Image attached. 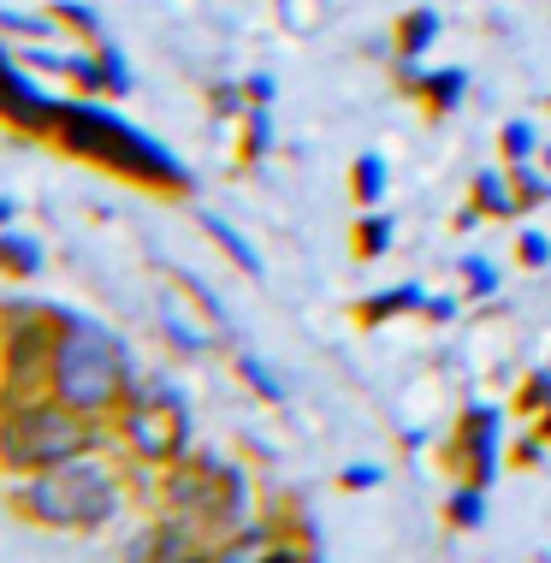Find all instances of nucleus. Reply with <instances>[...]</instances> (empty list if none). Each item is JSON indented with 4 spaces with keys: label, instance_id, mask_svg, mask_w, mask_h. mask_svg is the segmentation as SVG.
Segmentation results:
<instances>
[{
    "label": "nucleus",
    "instance_id": "nucleus-1",
    "mask_svg": "<svg viewBox=\"0 0 551 563\" xmlns=\"http://www.w3.org/2000/svg\"><path fill=\"white\" fill-rule=\"evenodd\" d=\"M71 161H89L113 178H131L143 190H161V196H190V173L173 148H161L155 136H143L131 119H119L113 108L101 101H54V136Z\"/></svg>",
    "mask_w": 551,
    "mask_h": 563
},
{
    "label": "nucleus",
    "instance_id": "nucleus-2",
    "mask_svg": "<svg viewBox=\"0 0 551 563\" xmlns=\"http://www.w3.org/2000/svg\"><path fill=\"white\" fill-rule=\"evenodd\" d=\"M48 391H54V398H66L71 409H84V416H96V421L113 428V416L131 404V391H136V362H131L125 339H119L113 327L78 314V309H59Z\"/></svg>",
    "mask_w": 551,
    "mask_h": 563
},
{
    "label": "nucleus",
    "instance_id": "nucleus-3",
    "mask_svg": "<svg viewBox=\"0 0 551 563\" xmlns=\"http://www.w3.org/2000/svg\"><path fill=\"white\" fill-rule=\"evenodd\" d=\"M119 505H125V486L101 451L71 456L42 475H19L7 486V510L30 528H48V534H96L119 516Z\"/></svg>",
    "mask_w": 551,
    "mask_h": 563
},
{
    "label": "nucleus",
    "instance_id": "nucleus-4",
    "mask_svg": "<svg viewBox=\"0 0 551 563\" xmlns=\"http://www.w3.org/2000/svg\"><path fill=\"white\" fill-rule=\"evenodd\" d=\"M113 428L84 409H71L54 391H36V398H7L0 404V475H42V468H59L71 456H96L107 451Z\"/></svg>",
    "mask_w": 551,
    "mask_h": 563
},
{
    "label": "nucleus",
    "instance_id": "nucleus-5",
    "mask_svg": "<svg viewBox=\"0 0 551 563\" xmlns=\"http://www.w3.org/2000/svg\"><path fill=\"white\" fill-rule=\"evenodd\" d=\"M155 505L208 528L213 540H225L232 528L250 522V475L238 463H225V456L190 445L178 463L155 468Z\"/></svg>",
    "mask_w": 551,
    "mask_h": 563
},
{
    "label": "nucleus",
    "instance_id": "nucleus-6",
    "mask_svg": "<svg viewBox=\"0 0 551 563\" xmlns=\"http://www.w3.org/2000/svg\"><path fill=\"white\" fill-rule=\"evenodd\" d=\"M113 439L125 445L131 463L143 468H166L190 451V409L166 379H136L131 404L113 416Z\"/></svg>",
    "mask_w": 551,
    "mask_h": 563
},
{
    "label": "nucleus",
    "instance_id": "nucleus-7",
    "mask_svg": "<svg viewBox=\"0 0 551 563\" xmlns=\"http://www.w3.org/2000/svg\"><path fill=\"white\" fill-rule=\"evenodd\" d=\"M0 332H7V356H0V404L48 391L59 309H48V302H0Z\"/></svg>",
    "mask_w": 551,
    "mask_h": 563
},
{
    "label": "nucleus",
    "instance_id": "nucleus-8",
    "mask_svg": "<svg viewBox=\"0 0 551 563\" xmlns=\"http://www.w3.org/2000/svg\"><path fill=\"white\" fill-rule=\"evenodd\" d=\"M498 404H463L456 428L445 433L439 445V463L451 468L456 481H474V486H493L498 481Z\"/></svg>",
    "mask_w": 551,
    "mask_h": 563
},
{
    "label": "nucleus",
    "instance_id": "nucleus-9",
    "mask_svg": "<svg viewBox=\"0 0 551 563\" xmlns=\"http://www.w3.org/2000/svg\"><path fill=\"white\" fill-rule=\"evenodd\" d=\"M213 540L208 528L184 522V516L161 510L155 522H143L125 545V563H213Z\"/></svg>",
    "mask_w": 551,
    "mask_h": 563
},
{
    "label": "nucleus",
    "instance_id": "nucleus-10",
    "mask_svg": "<svg viewBox=\"0 0 551 563\" xmlns=\"http://www.w3.org/2000/svg\"><path fill=\"white\" fill-rule=\"evenodd\" d=\"M30 66H48L59 71V78H71L84 89V96H131V71H125V54L119 48H107V42H96V54H24Z\"/></svg>",
    "mask_w": 551,
    "mask_h": 563
},
{
    "label": "nucleus",
    "instance_id": "nucleus-11",
    "mask_svg": "<svg viewBox=\"0 0 551 563\" xmlns=\"http://www.w3.org/2000/svg\"><path fill=\"white\" fill-rule=\"evenodd\" d=\"M213 563H309L285 522H243L213 545Z\"/></svg>",
    "mask_w": 551,
    "mask_h": 563
},
{
    "label": "nucleus",
    "instance_id": "nucleus-12",
    "mask_svg": "<svg viewBox=\"0 0 551 563\" xmlns=\"http://www.w3.org/2000/svg\"><path fill=\"white\" fill-rule=\"evenodd\" d=\"M0 125L24 136H54V96H42L7 54H0Z\"/></svg>",
    "mask_w": 551,
    "mask_h": 563
},
{
    "label": "nucleus",
    "instance_id": "nucleus-13",
    "mask_svg": "<svg viewBox=\"0 0 551 563\" xmlns=\"http://www.w3.org/2000/svg\"><path fill=\"white\" fill-rule=\"evenodd\" d=\"M427 309V291L416 279H404V285H386V291H374V297H362L356 309V327H386V321H397V314H421Z\"/></svg>",
    "mask_w": 551,
    "mask_h": 563
},
{
    "label": "nucleus",
    "instance_id": "nucleus-14",
    "mask_svg": "<svg viewBox=\"0 0 551 563\" xmlns=\"http://www.w3.org/2000/svg\"><path fill=\"white\" fill-rule=\"evenodd\" d=\"M463 96H469V71L463 66H445V71H421V89H416V101L433 119H445L463 108Z\"/></svg>",
    "mask_w": 551,
    "mask_h": 563
},
{
    "label": "nucleus",
    "instance_id": "nucleus-15",
    "mask_svg": "<svg viewBox=\"0 0 551 563\" xmlns=\"http://www.w3.org/2000/svg\"><path fill=\"white\" fill-rule=\"evenodd\" d=\"M469 202L481 208V214H493V220H516L522 214V202H516V185H510V166H486V173H474V190H469Z\"/></svg>",
    "mask_w": 551,
    "mask_h": 563
},
{
    "label": "nucleus",
    "instance_id": "nucleus-16",
    "mask_svg": "<svg viewBox=\"0 0 551 563\" xmlns=\"http://www.w3.org/2000/svg\"><path fill=\"white\" fill-rule=\"evenodd\" d=\"M439 42V12L433 7H409L404 19L392 24V48H397V59H421L427 48Z\"/></svg>",
    "mask_w": 551,
    "mask_h": 563
},
{
    "label": "nucleus",
    "instance_id": "nucleus-17",
    "mask_svg": "<svg viewBox=\"0 0 551 563\" xmlns=\"http://www.w3.org/2000/svg\"><path fill=\"white\" fill-rule=\"evenodd\" d=\"M397 238V220L379 214V208H362V220H350V250H356V262H379V255L392 250Z\"/></svg>",
    "mask_w": 551,
    "mask_h": 563
},
{
    "label": "nucleus",
    "instance_id": "nucleus-18",
    "mask_svg": "<svg viewBox=\"0 0 551 563\" xmlns=\"http://www.w3.org/2000/svg\"><path fill=\"white\" fill-rule=\"evenodd\" d=\"M202 232H208L213 243H220L225 255H232V267H238V273H250V279H262V255H255V243L243 238L232 220H220V214H202Z\"/></svg>",
    "mask_w": 551,
    "mask_h": 563
},
{
    "label": "nucleus",
    "instance_id": "nucleus-19",
    "mask_svg": "<svg viewBox=\"0 0 551 563\" xmlns=\"http://www.w3.org/2000/svg\"><path fill=\"white\" fill-rule=\"evenodd\" d=\"M0 273H7V279H36L42 273V243L30 238V232H0Z\"/></svg>",
    "mask_w": 551,
    "mask_h": 563
},
{
    "label": "nucleus",
    "instance_id": "nucleus-20",
    "mask_svg": "<svg viewBox=\"0 0 551 563\" xmlns=\"http://www.w3.org/2000/svg\"><path fill=\"white\" fill-rule=\"evenodd\" d=\"M445 522L463 528V534H474V528H486V486L474 481H456L445 493Z\"/></svg>",
    "mask_w": 551,
    "mask_h": 563
},
{
    "label": "nucleus",
    "instance_id": "nucleus-21",
    "mask_svg": "<svg viewBox=\"0 0 551 563\" xmlns=\"http://www.w3.org/2000/svg\"><path fill=\"white\" fill-rule=\"evenodd\" d=\"M267 148H273V113L267 108H243L238 113V161L255 166V161H267Z\"/></svg>",
    "mask_w": 551,
    "mask_h": 563
},
{
    "label": "nucleus",
    "instance_id": "nucleus-22",
    "mask_svg": "<svg viewBox=\"0 0 551 563\" xmlns=\"http://www.w3.org/2000/svg\"><path fill=\"white\" fill-rule=\"evenodd\" d=\"M386 185L392 178H386V161L379 155H362L356 166H350V202L356 208H379L386 202Z\"/></svg>",
    "mask_w": 551,
    "mask_h": 563
},
{
    "label": "nucleus",
    "instance_id": "nucleus-23",
    "mask_svg": "<svg viewBox=\"0 0 551 563\" xmlns=\"http://www.w3.org/2000/svg\"><path fill=\"white\" fill-rule=\"evenodd\" d=\"M498 155H504V166L533 161V155H540V131H533L528 119H510V125L498 131Z\"/></svg>",
    "mask_w": 551,
    "mask_h": 563
},
{
    "label": "nucleus",
    "instance_id": "nucleus-24",
    "mask_svg": "<svg viewBox=\"0 0 551 563\" xmlns=\"http://www.w3.org/2000/svg\"><path fill=\"white\" fill-rule=\"evenodd\" d=\"M238 379H243V386H250L262 404H285V386L273 379V368L255 356V350H243V356H238Z\"/></svg>",
    "mask_w": 551,
    "mask_h": 563
},
{
    "label": "nucleus",
    "instance_id": "nucleus-25",
    "mask_svg": "<svg viewBox=\"0 0 551 563\" xmlns=\"http://www.w3.org/2000/svg\"><path fill=\"white\" fill-rule=\"evenodd\" d=\"M510 185H516V202H522V214H528V208H540V202H551V178H540V166H533V161L510 166Z\"/></svg>",
    "mask_w": 551,
    "mask_h": 563
},
{
    "label": "nucleus",
    "instance_id": "nucleus-26",
    "mask_svg": "<svg viewBox=\"0 0 551 563\" xmlns=\"http://www.w3.org/2000/svg\"><path fill=\"white\" fill-rule=\"evenodd\" d=\"M54 12L48 19H36V12H12V7H0V30H12V36H24V42H48L54 36Z\"/></svg>",
    "mask_w": 551,
    "mask_h": 563
},
{
    "label": "nucleus",
    "instance_id": "nucleus-27",
    "mask_svg": "<svg viewBox=\"0 0 551 563\" xmlns=\"http://www.w3.org/2000/svg\"><path fill=\"white\" fill-rule=\"evenodd\" d=\"M54 19L59 24H71L78 36H89V42H101V19L89 7H78V0H54Z\"/></svg>",
    "mask_w": 551,
    "mask_h": 563
},
{
    "label": "nucleus",
    "instance_id": "nucleus-28",
    "mask_svg": "<svg viewBox=\"0 0 551 563\" xmlns=\"http://www.w3.org/2000/svg\"><path fill=\"white\" fill-rule=\"evenodd\" d=\"M463 279H469V297H493L498 291V267L486 255H469L463 262Z\"/></svg>",
    "mask_w": 551,
    "mask_h": 563
},
{
    "label": "nucleus",
    "instance_id": "nucleus-29",
    "mask_svg": "<svg viewBox=\"0 0 551 563\" xmlns=\"http://www.w3.org/2000/svg\"><path fill=\"white\" fill-rule=\"evenodd\" d=\"M379 481H386V468H379V463H350V468H339V486H344V493H374Z\"/></svg>",
    "mask_w": 551,
    "mask_h": 563
},
{
    "label": "nucleus",
    "instance_id": "nucleus-30",
    "mask_svg": "<svg viewBox=\"0 0 551 563\" xmlns=\"http://www.w3.org/2000/svg\"><path fill=\"white\" fill-rule=\"evenodd\" d=\"M516 262H522V267H546L551 262V238L546 232H522V238H516Z\"/></svg>",
    "mask_w": 551,
    "mask_h": 563
},
{
    "label": "nucleus",
    "instance_id": "nucleus-31",
    "mask_svg": "<svg viewBox=\"0 0 551 563\" xmlns=\"http://www.w3.org/2000/svg\"><path fill=\"white\" fill-rule=\"evenodd\" d=\"M208 108L232 119V113H243V108H250V96H243V84H213V89H208Z\"/></svg>",
    "mask_w": 551,
    "mask_h": 563
},
{
    "label": "nucleus",
    "instance_id": "nucleus-32",
    "mask_svg": "<svg viewBox=\"0 0 551 563\" xmlns=\"http://www.w3.org/2000/svg\"><path fill=\"white\" fill-rule=\"evenodd\" d=\"M510 463H516V468H540V463H546V439H540V433H528L522 445L510 451Z\"/></svg>",
    "mask_w": 551,
    "mask_h": 563
},
{
    "label": "nucleus",
    "instance_id": "nucleus-33",
    "mask_svg": "<svg viewBox=\"0 0 551 563\" xmlns=\"http://www.w3.org/2000/svg\"><path fill=\"white\" fill-rule=\"evenodd\" d=\"M243 96H250V108H273V78H267V71L243 78Z\"/></svg>",
    "mask_w": 551,
    "mask_h": 563
},
{
    "label": "nucleus",
    "instance_id": "nucleus-34",
    "mask_svg": "<svg viewBox=\"0 0 551 563\" xmlns=\"http://www.w3.org/2000/svg\"><path fill=\"white\" fill-rule=\"evenodd\" d=\"M421 314H427L433 327H439V321H451V314H456V297H427V309H421Z\"/></svg>",
    "mask_w": 551,
    "mask_h": 563
},
{
    "label": "nucleus",
    "instance_id": "nucleus-35",
    "mask_svg": "<svg viewBox=\"0 0 551 563\" xmlns=\"http://www.w3.org/2000/svg\"><path fill=\"white\" fill-rule=\"evenodd\" d=\"M12 220H19V196H0V232H7Z\"/></svg>",
    "mask_w": 551,
    "mask_h": 563
},
{
    "label": "nucleus",
    "instance_id": "nucleus-36",
    "mask_svg": "<svg viewBox=\"0 0 551 563\" xmlns=\"http://www.w3.org/2000/svg\"><path fill=\"white\" fill-rule=\"evenodd\" d=\"M533 433H540L546 445H551V409H546V416H533Z\"/></svg>",
    "mask_w": 551,
    "mask_h": 563
},
{
    "label": "nucleus",
    "instance_id": "nucleus-37",
    "mask_svg": "<svg viewBox=\"0 0 551 563\" xmlns=\"http://www.w3.org/2000/svg\"><path fill=\"white\" fill-rule=\"evenodd\" d=\"M540 166H546V173H551V143H546V148H540Z\"/></svg>",
    "mask_w": 551,
    "mask_h": 563
},
{
    "label": "nucleus",
    "instance_id": "nucleus-38",
    "mask_svg": "<svg viewBox=\"0 0 551 563\" xmlns=\"http://www.w3.org/2000/svg\"><path fill=\"white\" fill-rule=\"evenodd\" d=\"M0 356H7V332H0Z\"/></svg>",
    "mask_w": 551,
    "mask_h": 563
},
{
    "label": "nucleus",
    "instance_id": "nucleus-39",
    "mask_svg": "<svg viewBox=\"0 0 551 563\" xmlns=\"http://www.w3.org/2000/svg\"><path fill=\"white\" fill-rule=\"evenodd\" d=\"M546 108H551V96H546Z\"/></svg>",
    "mask_w": 551,
    "mask_h": 563
}]
</instances>
